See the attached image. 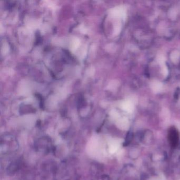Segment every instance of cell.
<instances>
[{
	"label": "cell",
	"mask_w": 180,
	"mask_h": 180,
	"mask_svg": "<svg viewBox=\"0 0 180 180\" xmlns=\"http://www.w3.org/2000/svg\"><path fill=\"white\" fill-rule=\"evenodd\" d=\"M154 136L153 133L149 130L144 131L140 136L141 142L145 144H150L153 141Z\"/></svg>",
	"instance_id": "cell-2"
},
{
	"label": "cell",
	"mask_w": 180,
	"mask_h": 180,
	"mask_svg": "<svg viewBox=\"0 0 180 180\" xmlns=\"http://www.w3.org/2000/svg\"><path fill=\"white\" fill-rule=\"evenodd\" d=\"M134 138V134L131 132H129L127 134L126 137L125 138L124 146H126L130 144L131 142L132 141L133 139Z\"/></svg>",
	"instance_id": "cell-3"
},
{
	"label": "cell",
	"mask_w": 180,
	"mask_h": 180,
	"mask_svg": "<svg viewBox=\"0 0 180 180\" xmlns=\"http://www.w3.org/2000/svg\"><path fill=\"white\" fill-rule=\"evenodd\" d=\"M168 140L171 146L175 148L178 146L180 140V134L175 127H171L168 130Z\"/></svg>",
	"instance_id": "cell-1"
}]
</instances>
